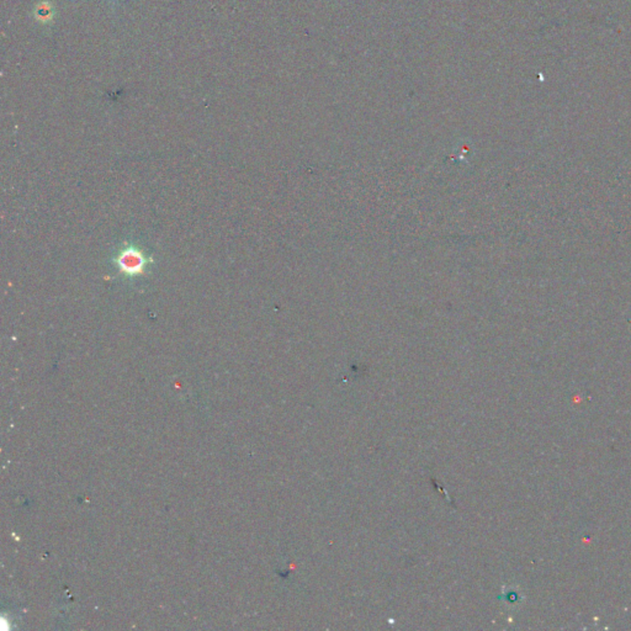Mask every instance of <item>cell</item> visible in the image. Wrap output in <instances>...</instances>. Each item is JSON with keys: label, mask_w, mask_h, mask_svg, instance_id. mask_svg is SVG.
Here are the masks:
<instances>
[{"label": "cell", "mask_w": 631, "mask_h": 631, "mask_svg": "<svg viewBox=\"0 0 631 631\" xmlns=\"http://www.w3.org/2000/svg\"><path fill=\"white\" fill-rule=\"evenodd\" d=\"M152 259L146 253L142 252L140 248L132 244H125V247L119 251L116 257L114 258V264L122 275L127 277H138L146 272L151 264Z\"/></svg>", "instance_id": "1"}, {"label": "cell", "mask_w": 631, "mask_h": 631, "mask_svg": "<svg viewBox=\"0 0 631 631\" xmlns=\"http://www.w3.org/2000/svg\"><path fill=\"white\" fill-rule=\"evenodd\" d=\"M54 6L49 1H42L40 3L36 9H35V18L41 21V23H49L54 19Z\"/></svg>", "instance_id": "2"}]
</instances>
